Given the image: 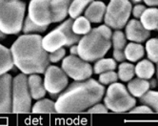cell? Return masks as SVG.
<instances>
[{
  "instance_id": "1",
  "label": "cell",
  "mask_w": 158,
  "mask_h": 126,
  "mask_svg": "<svg viewBox=\"0 0 158 126\" xmlns=\"http://www.w3.org/2000/svg\"><path fill=\"white\" fill-rule=\"evenodd\" d=\"M105 87L95 79L88 78L73 82L65 89L55 102L56 113L77 114L87 111L102 100Z\"/></svg>"
},
{
  "instance_id": "2",
  "label": "cell",
  "mask_w": 158,
  "mask_h": 126,
  "mask_svg": "<svg viewBox=\"0 0 158 126\" xmlns=\"http://www.w3.org/2000/svg\"><path fill=\"white\" fill-rule=\"evenodd\" d=\"M10 52L15 65L23 74H44L49 67V54L39 34L24 33L14 42Z\"/></svg>"
},
{
  "instance_id": "3",
  "label": "cell",
  "mask_w": 158,
  "mask_h": 126,
  "mask_svg": "<svg viewBox=\"0 0 158 126\" xmlns=\"http://www.w3.org/2000/svg\"><path fill=\"white\" fill-rule=\"evenodd\" d=\"M111 34L110 28L107 25L92 29L79 40L78 55L88 62L102 59L111 47Z\"/></svg>"
},
{
  "instance_id": "4",
  "label": "cell",
  "mask_w": 158,
  "mask_h": 126,
  "mask_svg": "<svg viewBox=\"0 0 158 126\" xmlns=\"http://www.w3.org/2000/svg\"><path fill=\"white\" fill-rule=\"evenodd\" d=\"M26 4L22 0H0V30L7 34L22 31Z\"/></svg>"
},
{
  "instance_id": "5",
  "label": "cell",
  "mask_w": 158,
  "mask_h": 126,
  "mask_svg": "<svg viewBox=\"0 0 158 126\" xmlns=\"http://www.w3.org/2000/svg\"><path fill=\"white\" fill-rule=\"evenodd\" d=\"M73 18L67 19L57 28L50 32L42 38V45L48 53L53 52L64 46H72L79 42L80 36L73 31Z\"/></svg>"
},
{
  "instance_id": "6",
  "label": "cell",
  "mask_w": 158,
  "mask_h": 126,
  "mask_svg": "<svg viewBox=\"0 0 158 126\" xmlns=\"http://www.w3.org/2000/svg\"><path fill=\"white\" fill-rule=\"evenodd\" d=\"M106 107L115 113L130 112L136 104L134 97L130 93L128 88L117 81L110 84L104 98Z\"/></svg>"
},
{
  "instance_id": "7",
  "label": "cell",
  "mask_w": 158,
  "mask_h": 126,
  "mask_svg": "<svg viewBox=\"0 0 158 126\" xmlns=\"http://www.w3.org/2000/svg\"><path fill=\"white\" fill-rule=\"evenodd\" d=\"M12 105L13 113L28 114L31 112V96L26 74H18L13 78Z\"/></svg>"
},
{
  "instance_id": "8",
  "label": "cell",
  "mask_w": 158,
  "mask_h": 126,
  "mask_svg": "<svg viewBox=\"0 0 158 126\" xmlns=\"http://www.w3.org/2000/svg\"><path fill=\"white\" fill-rule=\"evenodd\" d=\"M131 10L132 7L130 0H110L106 8L105 25L110 29L121 30L127 25Z\"/></svg>"
},
{
  "instance_id": "9",
  "label": "cell",
  "mask_w": 158,
  "mask_h": 126,
  "mask_svg": "<svg viewBox=\"0 0 158 126\" xmlns=\"http://www.w3.org/2000/svg\"><path fill=\"white\" fill-rule=\"evenodd\" d=\"M61 67L67 76L74 79L75 81L89 78L94 72L93 67L88 61L82 59L80 56L78 57L77 55L73 54L65 57Z\"/></svg>"
},
{
  "instance_id": "10",
  "label": "cell",
  "mask_w": 158,
  "mask_h": 126,
  "mask_svg": "<svg viewBox=\"0 0 158 126\" xmlns=\"http://www.w3.org/2000/svg\"><path fill=\"white\" fill-rule=\"evenodd\" d=\"M44 74V85L47 92H49L51 95L62 93L69 84L68 76L62 70V68L49 66Z\"/></svg>"
},
{
  "instance_id": "11",
  "label": "cell",
  "mask_w": 158,
  "mask_h": 126,
  "mask_svg": "<svg viewBox=\"0 0 158 126\" xmlns=\"http://www.w3.org/2000/svg\"><path fill=\"white\" fill-rule=\"evenodd\" d=\"M50 1L51 0H31L28 15L37 25L49 26L52 23Z\"/></svg>"
},
{
  "instance_id": "12",
  "label": "cell",
  "mask_w": 158,
  "mask_h": 126,
  "mask_svg": "<svg viewBox=\"0 0 158 126\" xmlns=\"http://www.w3.org/2000/svg\"><path fill=\"white\" fill-rule=\"evenodd\" d=\"M12 85V76L9 74L0 76V114L13 113Z\"/></svg>"
},
{
  "instance_id": "13",
  "label": "cell",
  "mask_w": 158,
  "mask_h": 126,
  "mask_svg": "<svg viewBox=\"0 0 158 126\" xmlns=\"http://www.w3.org/2000/svg\"><path fill=\"white\" fill-rule=\"evenodd\" d=\"M126 37L131 42L142 43L149 39L151 37V33L147 30L140 21L137 19L130 20L126 25Z\"/></svg>"
},
{
  "instance_id": "14",
  "label": "cell",
  "mask_w": 158,
  "mask_h": 126,
  "mask_svg": "<svg viewBox=\"0 0 158 126\" xmlns=\"http://www.w3.org/2000/svg\"><path fill=\"white\" fill-rule=\"evenodd\" d=\"M73 0H51L50 7L52 11V23L63 21L69 15V8Z\"/></svg>"
},
{
  "instance_id": "15",
  "label": "cell",
  "mask_w": 158,
  "mask_h": 126,
  "mask_svg": "<svg viewBox=\"0 0 158 126\" xmlns=\"http://www.w3.org/2000/svg\"><path fill=\"white\" fill-rule=\"evenodd\" d=\"M28 85L31 98L38 100L46 96L47 90L44 85V80L39 74H31L28 77Z\"/></svg>"
},
{
  "instance_id": "16",
  "label": "cell",
  "mask_w": 158,
  "mask_h": 126,
  "mask_svg": "<svg viewBox=\"0 0 158 126\" xmlns=\"http://www.w3.org/2000/svg\"><path fill=\"white\" fill-rule=\"evenodd\" d=\"M106 8L102 1H93L85 10L84 16L91 23H100L104 19Z\"/></svg>"
},
{
  "instance_id": "17",
  "label": "cell",
  "mask_w": 158,
  "mask_h": 126,
  "mask_svg": "<svg viewBox=\"0 0 158 126\" xmlns=\"http://www.w3.org/2000/svg\"><path fill=\"white\" fill-rule=\"evenodd\" d=\"M128 90L134 98H141L151 88L150 81L148 79H143L140 77L132 78L128 83Z\"/></svg>"
},
{
  "instance_id": "18",
  "label": "cell",
  "mask_w": 158,
  "mask_h": 126,
  "mask_svg": "<svg viewBox=\"0 0 158 126\" xmlns=\"http://www.w3.org/2000/svg\"><path fill=\"white\" fill-rule=\"evenodd\" d=\"M142 25L149 31H153L158 28V9L148 8L146 9L140 17Z\"/></svg>"
},
{
  "instance_id": "19",
  "label": "cell",
  "mask_w": 158,
  "mask_h": 126,
  "mask_svg": "<svg viewBox=\"0 0 158 126\" xmlns=\"http://www.w3.org/2000/svg\"><path fill=\"white\" fill-rule=\"evenodd\" d=\"M15 63L10 50L0 44V76L7 74L14 68Z\"/></svg>"
},
{
  "instance_id": "20",
  "label": "cell",
  "mask_w": 158,
  "mask_h": 126,
  "mask_svg": "<svg viewBox=\"0 0 158 126\" xmlns=\"http://www.w3.org/2000/svg\"><path fill=\"white\" fill-rule=\"evenodd\" d=\"M124 53H125L126 59L131 62H136L144 56L145 49L140 43L131 42L126 45L125 49H124Z\"/></svg>"
},
{
  "instance_id": "21",
  "label": "cell",
  "mask_w": 158,
  "mask_h": 126,
  "mask_svg": "<svg viewBox=\"0 0 158 126\" xmlns=\"http://www.w3.org/2000/svg\"><path fill=\"white\" fill-rule=\"evenodd\" d=\"M155 73V67L151 60L144 59L135 66V75L143 79H151Z\"/></svg>"
},
{
  "instance_id": "22",
  "label": "cell",
  "mask_w": 158,
  "mask_h": 126,
  "mask_svg": "<svg viewBox=\"0 0 158 126\" xmlns=\"http://www.w3.org/2000/svg\"><path fill=\"white\" fill-rule=\"evenodd\" d=\"M116 67L117 64L114 59H104V57H102V59L96 60L94 67V71L95 74L100 75L108 71H114Z\"/></svg>"
},
{
  "instance_id": "23",
  "label": "cell",
  "mask_w": 158,
  "mask_h": 126,
  "mask_svg": "<svg viewBox=\"0 0 158 126\" xmlns=\"http://www.w3.org/2000/svg\"><path fill=\"white\" fill-rule=\"evenodd\" d=\"M32 113H43V114H54L56 113L55 110V102L51 99L44 98L38 99L33 107H31Z\"/></svg>"
},
{
  "instance_id": "24",
  "label": "cell",
  "mask_w": 158,
  "mask_h": 126,
  "mask_svg": "<svg viewBox=\"0 0 158 126\" xmlns=\"http://www.w3.org/2000/svg\"><path fill=\"white\" fill-rule=\"evenodd\" d=\"M94 0H73L69 8V15L71 18L75 19L82 15L83 11L88 8Z\"/></svg>"
},
{
  "instance_id": "25",
  "label": "cell",
  "mask_w": 158,
  "mask_h": 126,
  "mask_svg": "<svg viewBox=\"0 0 158 126\" xmlns=\"http://www.w3.org/2000/svg\"><path fill=\"white\" fill-rule=\"evenodd\" d=\"M118 78L123 82H129L135 76V66L129 62H122L118 66Z\"/></svg>"
},
{
  "instance_id": "26",
  "label": "cell",
  "mask_w": 158,
  "mask_h": 126,
  "mask_svg": "<svg viewBox=\"0 0 158 126\" xmlns=\"http://www.w3.org/2000/svg\"><path fill=\"white\" fill-rule=\"evenodd\" d=\"M49 26H40L37 25L36 23L33 22L29 15L26 16L24 19L23 27H22V32L25 34H37V33H43L46 32Z\"/></svg>"
},
{
  "instance_id": "27",
  "label": "cell",
  "mask_w": 158,
  "mask_h": 126,
  "mask_svg": "<svg viewBox=\"0 0 158 126\" xmlns=\"http://www.w3.org/2000/svg\"><path fill=\"white\" fill-rule=\"evenodd\" d=\"M92 30L91 22H89L85 16H78L73 23V31L74 33L79 34H86Z\"/></svg>"
},
{
  "instance_id": "28",
  "label": "cell",
  "mask_w": 158,
  "mask_h": 126,
  "mask_svg": "<svg viewBox=\"0 0 158 126\" xmlns=\"http://www.w3.org/2000/svg\"><path fill=\"white\" fill-rule=\"evenodd\" d=\"M140 102L144 105L149 106L153 112L158 113V92L149 90L140 98Z\"/></svg>"
},
{
  "instance_id": "29",
  "label": "cell",
  "mask_w": 158,
  "mask_h": 126,
  "mask_svg": "<svg viewBox=\"0 0 158 126\" xmlns=\"http://www.w3.org/2000/svg\"><path fill=\"white\" fill-rule=\"evenodd\" d=\"M146 52L149 60L158 63V38H151L146 43Z\"/></svg>"
},
{
  "instance_id": "30",
  "label": "cell",
  "mask_w": 158,
  "mask_h": 126,
  "mask_svg": "<svg viewBox=\"0 0 158 126\" xmlns=\"http://www.w3.org/2000/svg\"><path fill=\"white\" fill-rule=\"evenodd\" d=\"M111 45L115 50H124L127 45V37L120 30H116L111 34Z\"/></svg>"
},
{
  "instance_id": "31",
  "label": "cell",
  "mask_w": 158,
  "mask_h": 126,
  "mask_svg": "<svg viewBox=\"0 0 158 126\" xmlns=\"http://www.w3.org/2000/svg\"><path fill=\"white\" fill-rule=\"evenodd\" d=\"M118 75L114 71H108L105 73L100 74L99 76V82L103 85H110L117 81Z\"/></svg>"
},
{
  "instance_id": "32",
  "label": "cell",
  "mask_w": 158,
  "mask_h": 126,
  "mask_svg": "<svg viewBox=\"0 0 158 126\" xmlns=\"http://www.w3.org/2000/svg\"><path fill=\"white\" fill-rule=\"evenodd\" d=\"M66 54V51L65 49L62 47V48H59L57 50H55L53 52H51L50 54H49V59L51 62L52 63H56L60 60H62L64 59V56Z\"/></svg>"
},
{
  "instance_id": "33",
  "label": "cell",
  "mask_w": 158,
  "mask_h": 126,
  "mask_svg": "<svg viewBox=\"0 0 158 126\" xmlns=\"http://www.w3.org/2000/svg\"><path fill=\"white\" fill-rule=\"evenodd\" d=\"M108 111H109V109L106 107V105L100 104L99 102L87 110V112L89 114H106V113H108Z\"/></svg>"
},
{
  "instance_id": "34",
  "label": "cell",
  "mask_w": 158,
  "mask_h": 126,
  "mask_svg": "<svg viewBox=\"0 0 158 126\" xmlns=\"http://www.w3.org/2000/svg\"><path fill=\"white\" fill-rule=\"evenodd\" d=\"M131 113H140V114H152L153 111L147 105H141V106H136L133 107L131 111Z\"/></svg>"
},
{
  "instance_id": "35",
  "label": "cell",
  "mask_w": 158,
  "mask_h": 126,
  "mask_svg": "<svg viewBox=\"0 0 158 126\" xmlns=\"http://www.w3.org/2000/svg\"><path fill=\"white\" fill-rule=\"evenodd\" d=\"M146 9H147V8H146L144 5H141V4L135 5V6L133 7V9L131 10V11H132V15H133L135 18H140Z\"/></svg>"
},
{
  "instance_id": "36",
  "label": "cell",
  "mask_w": 158,
  "mask_h": 126,
  "mask_svg": "<svg viewBox=\"0 0 158 126\" xmlns=\"http://www.w3.org/2000/svg\"><path fill=\"white\" fill-rule=\"evenodd\" d=\"M114 59L118 62H124L126 59L124 50H115L114 49Z\"/></svg>"
},
{
  "instance_id": "37",
  "label": "cell",
  "mask_w": 158,
  "mask_h": 126,
  "mask_svg": "<svg viewBox=\"0 0 158 126\" xmlns=\"http://www.w3.org/2000/svg\"><path fill=\"white\" fill-rule=\"evenodd\" d=\"M70 52L71 54L73 55H78V48H77V45H72L71 48H70Z\"/></svg>"
},
{
  "instance_id": "38",
  "label": "cell",
  "mask_w": 158,
  "mask_h": 126,
  "mask_svg": "<svg viewBox=\"0 0 158 126\" xmlns=\"http://www.w3.org/2000/svg\"><path fill=\"white\" fill-rule=\"evenodd\" d=\"M148 6H158V0H143Z\"/></svg>"
},
{
  "instance_id": "39",
  "label": "cell",
  "mask_w": 158,
  "mask_h": 126,
  "mask_svg": "<svg viewBox=\"0 0 158 126\" xmlns=\"http://www.w3.org/2000/svg\"><path fill=\"white\" fill-rule=\"evenodd\" d=\"M6 37H7V33H5L4 32H2L1 30H0V40L5 39Z\"/></svg>"
},
{
  "instance_id": "40",
  "label": "cell",
  "mask_w": 158,
  "mask_h": 126,
  "mask_svg": "<svg viewBox=\"0 0 158 126\" xmlns=\"http://www.w3.org/2000/svg\"><path fill=\"white\" fill-rule=\"evenodd\" d=\"M151 79H152V80H151V82H150V86H151V87H155V86H156V81H155L154 79H152V77Z\"/></svg>"
},
{
  "instance_id": "41",
  "label": "cell",
  "mask_w": 158,
  "mask_h": 126,
  "mask_svg": "<svg viewBox=\"0 0 158 126\" xmlns=\"http://www.w3.org/2000/svg\"><path fill=\"white\" fill-rule=\"evenodd\" d=\"M142 1V0H132V2H134V3H140Z\"/></svg>"
},
{
  "instance_id": "42",
  "label": "cell",
  "mask_w": 158,
  "mask_h": 126,
  "mask_svg": "<svg viewBox=\"0 0 158 126\" xmlns=\"http://www.w3.org/2000/svg\"><path fill=\"white\" fill-rule=\"evenodd\" d=\"M156 76H157V80H158V65H157V68H156Z\"/></svg>"
},
{
  "instance_id": "43",
  "label": "cell",
  "mask_w": 158,
  "mask_h": 126,
  "mask_svg": "<svg viewBox=\"0 0 158 126\" xmlns=\"http://www.w3.org/2000/svg\"><path fill=\"white\" fill-rule=\"evenodd\" d=\"M157 30H158V28H157Z\"/></svg>"
}]
</instances>
